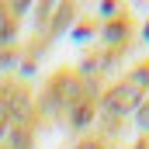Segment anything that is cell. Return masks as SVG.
<instances>
[{
  "label": "cell",
  "instance_id": "1",
  "mask_svg": "<svg viewBox=\"0 0 149 149\" xmlns=\"http://www.w3.org/2000/svg\"><path fill=\"white\" fill-rule=\"evenodd\" d=\"M7 38H14V17L0 14V42H7Z\"/></svg>",
  "mask_w": 149,
  "mask_h": 149
},
{
  "label": "cell",
  "instance_id": "2",
  "mask_svg": "<svg viewBox=\"0 0 149 149\" xmlns=\"http://www.w3.org/2000/svg\"><path fill=\"white\" fill-rule=\"evenodd\" d=\"M90 114H94V104H80L76 114H73V121H76V125H87V121H90Z\"/></svg>",
  "mask_w": 149,
  "mask_h": 149
},
{
  "label": "cell",
  "instance_id": "3",
  "mask_svg": "<svg viewBox=\"0 0 149 149\" xmlns=\"http://www.w3.org/2000/svg\"><path fill=\"white\" fill-rule=\"evenodd\" d=\"M10 146H14V149H28V132H24V128H17V132L10 135Z\"/></svg>",
  "mask_w": 149,
  "mask_h": 149
},
{
  "label": "cell",
  "instance_id": "4",
  "mask_svg": "<svg viewBox=\"0 0 149 149\" xmlns=\"http://www.w3.org/2000/svg\"><path fill=\"white\" fill-rule=\"evenodd\" d=\"M80 149H101V146H97V142H83Z\"/></svg>",
  "mask_w": 149,
  "mask_h": 149
}]
</instances>
